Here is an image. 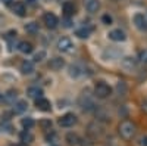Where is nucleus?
<instances>
[{
    "label": "nucleus",
    "instance_id": "nucleus-1",
    "mask_svg": "<svg viewBox=\"0 0 147 146\" xmlns=\"http://www.w3.org/2000/svg\"><path fill=\"white\" fill-rule=\"evenodd\" d=\"M119 134L122 139L125 140H131L136 134V126H134L131 121H122L119 124Z\"/></svg>",
    "mask_w": 147,
    "mask_h": 146
},
{
    "label": "nucleus",
    "instance_id": "nucleus-2",
    "mask_svg": "<svg viewBox=\"0 0 147 146\" xmlns=\"http://www.w3.org/2000/svg\"><path fill=\"white\" fill-rule=\"evenodd\" d=\"M110 93H112V89H110V86L106 84L105 81H99L94 86V94L97 97H100V99H105V97H107Z\"/></svg>",
    "mask_w": 147,
    "mask_h": 146
},
{
    "label": "nucleus",
    "instance_id": "nucleus-3",
    "mask_svg": "<svg viewBox=\"0 0 147 146\" xmlns=\"http://www.w3.org/2000/svg\"><path fill=\"white\" fill-rule=\"evenodd\" d=\"M43 21H44V24H46L47 28H56L57 24H59L57 16H56L55 14H52V12H47V14H44Z\"/></svg>",
    "mask_w": 147,
    "mask_h": 146
},
{
    "label": "nucleus",
    "instance_id": "nucleus-4",
    "mask_svg": "<svg viewBox=\"0 0 147 146\" xmlns=\"http://www.w3.org/2000/svg\"><path fill=\"white\" fill-rule=\"evenodd\" d=\"M75 123H77V117L74 114H65L59 120V126H62V127H72Z\"/></svg>",
    "mask_w": 147,
    "mask_h": 146
},
{
    "label": "nucleus",
    "instance_id": "nucleus-5",
    "mask_svg": "<svg viewBox=\"0 0 147 146\" xmlns=\"http://www.w3.org/2000/svg\"><path fill=\"white\" fill-rule=\"evenodd\" d=\"M132 21L138 30H147V18L144 16V14H136Z\"/></svg>",
    "mask_w": 147,
    "mask_h": 146
},
{
    "label": "nucleus",
    "instance_id": "nucleus-6",
    "mask_svg": "<svg viewBox=\"0 0 147 146\" xmlns=\"http://www.w3.org/2000/svg\"><path fill=\"white\" fill-rule=\"evenodd\" d=\"M72 47H74V44H72V41H71L68 37L59 39V41H57V49H59L60 52H71Z\"/></svg>",
    "mask_w": 147,
    "mask_h": 146
},
{
    "label": "nucleus",
    "instance_id": "nucleus-7",
    "mask_svg": "<svg viewBox=\"0 0 147 146\" xmlns=\"http://www.w3.org/2000/svg\"><path fill=\"white\" fill-rule=\"evenodd\" d=\"M35 108L38 109V111H43V112H47L50 111V102H49L47 99H44V97H38V99H35Z\"/></svg>",
    "mask_w": 147,
    "mask_h": 146
},
{
    "label": "nucleus",
    "instance_id": "nucleus-8",
    "mask_svg": "<svg viewBox=\"0 0 147 146\" xmlns=\"http://www.w3.org/2000/svg\"><path fill=\"white\" fill-rule=\"evenodd\" d=\"M109 39L113 40V41H124L127 39V35L121 28H116V30H112L109 33Z\"/></svg>",
    "mask_w": 147,
    "mask_h": 146
},
{
    "label": "nucleus",
    "instance_id": "nucleus-9",
    "mask_svg": "<svg viewBox=\"0 0 147 146\" xmlns=\"http://www.w3.org/2000/svg\"><path fill=\"white\" fill-rule=\"evenodd\" d=\"M84 6H85V9H87L90 14H94V12L99 10L100 2L99 0H84Z\"/></svg>",
    "mask_w": 147,
    "mask_h": 146
},
{
    "label": "nucleus",
    "instance_id": "nucleus-10",
    "mask_svg": "<svg viewBox=\"0 0 147 146\" xmlns=\"http://www.w3.org/2000/svg\"><path fill=\"white\" fill-rule=\"evenodd\" d=\"M121 65H122V68H124V69H127V71H132L134 68H136L137 62H136V59H134V58H129V56H127V58H124V59H122Z\"/></svg>",
    "mask_w": 147,
    "mask_h": 146
},
{
    "label": "nucleus",
    "instance_id": "nucleus-11",
    "mask_svg": "<svg viewBox=\"0 0 147 146\" xmlns=\"http://www.w3.org/2000/svg\"><path fill=\"white\" fill-rule=\"evenodd\" d=\"M63 65H65V60H63L62 58H57V56L53 58V59H50V62H49V67H50L52 69H55V71L62 69Z\"/></svg>",
    "mask_w": 147,
    "mask_h": 146
},
{
    "label": "nucleus",
    "instance_id": "nucleus-12",
    "mask_svg": "<svg viewBox=\"0 0 147 146\" xmlns=\"http://www.w3.org/2000/svg\"><path fill=\"white\" fill-rule=\"evenodd\" d=\"M12 9H13V12H15L18 16H25V14H27L25 5H24L22 2H15L13 6H12Z\"/></svg>",
    "mask_w": 147,
    "mask_h": 146
},
{
    "label": "nucleus",
    "instance_id": "nucleus-13",
    "mask_svg": "<svg viewBox=\"0 0 147 146\" xmlns=\"http://www.w3.org/2000/svg\"><path fill=\"white\" fill-rule=\"evenodd\" d=\"M21 72L22 74H32L34 72V64L31 60H24L21 64Z\"/></svg>",
    "mask_w": 147,
    "mask_h": 146
},
{
    "label": "nucleus",
    "instance_id": "nucleus-14",
    "mask_svg": "<svg viewBox=\"0 0 147 146\" xmlns=\"http://www.w3.org/2000/svg\"><path fill=\"white\" fill-rule=\"evenodd\" d=\"M27 94L30 96V97H32V99H38V97H43V90L40 89V87H30L28 90H27Z\"/></svg>",
    "mask_w": 147,
    "mask_h": 146
},
{
    "label": "nucleus",
    "instance_id": "nucleus-15",
    "mask_svg": "<svg viewBox=\"0 0 147 146\" xmlns=\"http://www.w3.org/2000/svg\"><path fill=\"white\" fill-rule=\"evenodd\" d=\"M18 49H19V52H22V53H31L32 52V44L30 41H21L18 44Z\"/></svg>",
    "mask_w": 147,
    "mask_h": 146
},
{
    "label": "nucleus",
    "instance_id": "nucleus-16",
    "mask_svg": "<svg viewBox=\"0 0 147 146\" xmlns=\"http://www.w3.org/2000/svg\"><path fill=\"white\" fill-rule=\"evenodd\" d=\"M91 31H93V27H82V28L77 30V35L80 39H87Z\"/></svg>",
    "mask_w": 147,
    "mask_h": 146
},
{
    "label": "nucleus",
    "instance_id": "nucleus-17",
    "mask_svg": "<svg viewBox=\"0 0 147 146\" xmlns=\"http://www.w3.org/2000/svg\"><path fill=\"white\" fill-rule=\"evenodd\" d=\"M62 9H63V14H65V16H68V18H69L71 15H74V12H75V7H74V5H72V3H69V2L63 3Z\"/></svg>",
    "mask_w": 147,
    "mask_h": 146
},
{
    "label": "nucleus",
    "instance_id": "nucleus-18",
    "mask_svg": "<svg viewBox=\"0 0 147 146\" xmlns=\"http://www.w3.org/2000/svg\"><path fill=\"white\" fill-rule=\"evenodd\" d=\"M3 99L7 103H13L15 99H16V90H9L6 94H3Z\"/></svg>",
    "mask_w": 147,
    "mask_h": 146
},
{
    "label": "nucleus",
    "instance_id": "nucleus-19",
    "mask_svg": "<svg viewBox=\"0 0 147 146\" xmlns=\"http://www.w3.org/2000/svg\"><path fill=\"white\" fill-rule=\"evenodd\" d=\"M27 102L25 101H19V102H16L15 103V106H13V111L16 112V114H21V112H24L27 109Z\"/></svg>",
    "mask_w": 147,
    "mask_h": 146
},
{
    "label": "nucleus",
    "instance_id": "nucleus-20",
    "mask_svg": "<svg viewBox=\"0 0 147 146\" xmlns=\"http://www.w3.org/2000/svg\"><path fill=\"white\" fill-rule=\"evenodd\" d=\"M21 126L25 128V130H30V128H32L34 127V120L32 118H30V117H27V118H22L21 120Z\"/></svg>",
    "mask_w": 147,
    "mask_h": 146
},
{
    "label": "nucleus",
    "instance_id": "nucleus-21",
    "mask_svg": "<svg viewBox=\"0 0 147 146\" xmlns=\"http://www.w3.org/2000/svg\"><path fill=\"white\" fill-rule=\"evenodd\" d=\"M25 31L30 33V34H35V33H38V24L37 22H30L25 25Z\"/></svg>",
    "mask_w": 147,
    "mask_h": 146
},
{
    "label": "nucleus",
    "instance_id": "nucleus-22",
    "mask_svg": "<svg viewBox=\"0 0 147 146\" xmlns=\"http://www.w3.org/2000/svg\"><path fill=\"white\" fill-rule=\"evenodd\" d=\"M32 134L28 131V130H25V131H22L21 133V142H24V143H30V142H32Z\"/></svg>",
    "mask_w": 147,
    "mask_h": 146
},
{
    "label": "nucleus",
    "instance_id": "nucleus-23",
    "mask_svg": "<svg viewBox=\"0 0 147 146\" xmlns=\"http://www.w3.org/2000/svg\"><path fill=\"white\" fill-rule=\"evenodd\" d=\"M66 142H68L71 146H74V145H78L80 139H78V136H77V134H74V133H69V134L66 136Z\"/></svg>",
    "mask_w": 147,
    "mask_h": 146
},
{
    "label": "nucleus",
    "instance_id": "nucleus-24",
    "mask_svg": "<svg viewBox=\"0 0 147 146\" xmlns=\"http://www.w3.org/2000/svg\"><path fill=\"white\" fill-rule=\"evenodd\" d=\"M40 126H41L44 130H49V128L52 127V121H50V120H41V121H40Z\"/></svg>",
    "mask_w": 147,
    "mask_h": 146
},
{
    "label": "nucleus",
    "instance_id": "nucleus-25",
    "mask_svg": "<svg viewBox=\"0 0 147 146\" xmlns=\"http://www.w3.org/2000/svg\"><path fill=\"white\" fill-rule=\"evenodd\" d=\"M102 21H103V24H106V25H110V24H112V16L106 14V15L102 16Z\"/></svg>",
    "mask_w": 147,
    "mask_h": 146
},
{
    "label": "nucleus",
    "instance_id": "nucleus-26",
    "mask_svg": "<svg viewBox=\"0 0 147 146\" xmlns=\"http://www.w3.org/2000/svg\"><path fill=\"white\" fill-rule=\"evenodd\" d=\"M46 140H47V142H50V143H55V142L57 140V136L55 134V133H50V134H47V136H46Z\"/></svg>",
    "mask_w": 147,
    "mask_h": 146
},
{
    "label": "nucleus",
    "instance_id": "nucleus-27",
    "mask_svg": "<svg viewBox=\"0 0 147 146\" xmlns=\"http://www.w3.org/2000/svg\"><path fill=\"white\" fill-rule=\"evenodd\" d=\"M69 74L72 75V77H78L81 72L78 71V67H71V71H69Z\"/></svg>",
    "mask_w": 147,
    "mask_h": 146
},
{
    "label": "nucleus",
    "instance_id": "nucleus-28",
    "mask_svg": "<svg viewBox=\"0 0 147 146\" xmlns=\"http://www.w3.org/2000/svg\"><path fill=\"white\" fill-rule=\"evenodd\" d=\"M138 145L140 146H147V136H141L138 139Z\"/></svg>",
    "mask_w": 147,
    "mask_h": 146
},
{
    "label": "nucleus",
    "instance_id": "nucleus-29",
    "mask_svg": "<svg viewBox=\"0 0 147 146\" xmlns=\"http://www.w3.org/2000/svg\"><path fill=\"white\" fill-rule=\"evenodd\" d=\"M140 59H141V62L147 64V50H143V52L140 53Z\"/></svg>",
    "mask_w": 147,
    "mask_h": 146
},
{
    "label": "nucleus",
    "instance_id": "nucleus-30",
    "mask_svg": "<svg viewBox=\"0 0 147 146\" xmlns=\"http://www.w3.org/2000/svg\"><path fill=\"white\" fill-rule=\"evenodd\" d=\"M62 24H63V27H65V28H69V27L72 25V22H71V19H69L68 16H66L63 21H62Z\"/></svg>",
    "mask_w": 147,
    "mask_h": 146
},
{
    "label": "nucleus",
    "instance_id": "nucleus-31",
    "mask_svg": "<svg viewBox=\"0 0 147 146\" xmlns=\"http://www.w3.org/2000/svg\"><path fill=\"white\" fill-rule=\"evenodd\" d=\"M44 52H40V53H37L35 56H34V60H35V62H38V60H41V58H44Z\"/></svg>",
    "mask_w": 147,
    "mask_h": 146
},
{
    "label": "nucleus",
    "instance_id": "nucleus-32",
    "mask_svg": "<svg viewBox=\"0 0 147 146\" xmlns=\"http://www.w3.org/2000/svg\"><path fill=\"white\" fill-rule=\"evenodd\" d=\"M141 108H143V111L147 114V97H146V99L143 101V103H141Z\"/></svg>",
    "mask_w": 147,
    "mask_h": 146
},
{
    "label": "nucleus",
    "instance_id": "nucleus-33",
    "mask_svg": "<svg viewBox=\"0 0 147 146\" xmlns=\"http://www.w3.org/2000/svg\"><path fill=\"white\" fill-rule=\"evenodd\" d=\"M2 3H3V5H10L12 0H2Z\"/></svg>",
    "mask_w": 147,
    "mask_h": 146
},
{
    "label": "nucleus",
    "instance_id": "nucleus-34",
    "mask_svg": "<svg viewBox=\"0 0 147 146\" xmlns=\"http://www.w3.org/2000/svg\"><path fill=\"white\" fill-rule=\"evenodd\" d=\"M16 146H28V145H27V143H24V142H22V143H19V145H16Z\"/></svg>",
    "mask_w": 147,
    "mask_h": 146
},
{
    "label": "nucleus",
    "instance_id": "nucleus-35",
    "mask_svg": "<svg viewBox=\"0 0 147 146\" xmlns=\"http://www.w3.org/2000/svg\"><path fill=\"white\" fill-rule=\"evenodd\" d=\"M50 146H57V145H55V143H52V145H50Z\"/></svg>",
    "mask_w": 147,
    "mask_h": 146
},
{
    "label": "nucleus",
    "instance_id": "nucleus-36",
    "mask_svg": "<svg viewBox=\"0 0 147 146\" xmlns=\"http://www.w3.org/2000/svg\"><path fill=\"white\" fill-rule=\"evenodd\" d=\"M28 2H34V0H28Z\"/></svg>",
    "mask_w": 147,
    "mask_h": 146
}]
</instances>
